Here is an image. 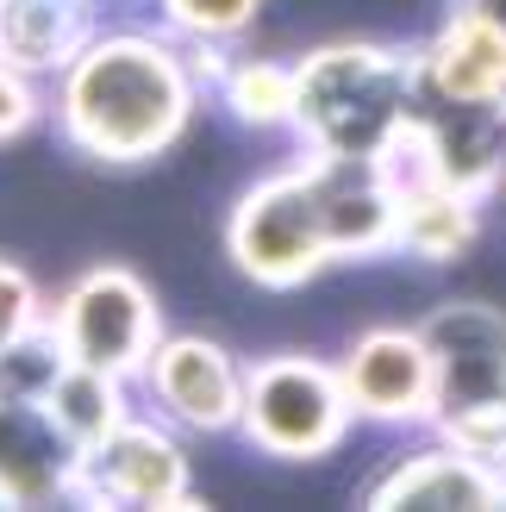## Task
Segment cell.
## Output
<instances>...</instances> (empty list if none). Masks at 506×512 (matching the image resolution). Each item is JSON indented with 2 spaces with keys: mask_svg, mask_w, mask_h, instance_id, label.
<instances>
[{
  "mask_svg": "<svg viewBox=\"0 0 506 512\" xmlns=\"http://www.w3.org/2000/svg\"><path fill=\"white\" fill-rule=\"evenodd\" d=\"M188 63L157 38H100L69 57L63 125L100 163H144L188 125Z\"/></svg>",
  "mask_w": 506,
  "mask_h": 512,
  "instance_id": "6da1fadb",
  "label": "cell"
},
{
  "mask_svg": "<svg viewBox=\"0 0 506 512\" xmlns=\"http://www.w3.org/2000/svg\"><path fill=\"white\" fill-rule=\"evenodd\" d=\"M425 356H432V413L475 456L506 450V319L482 300L438 306L425 319Z\"/></svg>",
  "mask_w": 506,
  "mask_h": 512,
  "instance_id": "7a4b0ae2",
  "label": "cell"
},
{
  "mask_svg": "<svg viewBox=\"0 0 506 512\" xmlns=\"http://www.w3.org/2000/svg\"><path fill=\"white\" fill-rule=\"evenodd\" d=\"M294 119H307L332 157H369L388 125L407 119V69L388 50H319L294 69Z\"/></svg>",
  "mask_w": 506,
  "mask_h": 512,
  "instance_id": "3957f363",
  "label": "cell"
},
{
  "mask_svg": "<svg viewBox=\"0 0 506 512\" xmlns=\"http://www.w3.org/2000/svg\"><path fill=\"white\" fill-rule=\"evenodd\" d=\"M244 438L282 456V463H313L332 456L350 431V400L332 369H319L313 356H263L244 381Z\"/></svg>",
  "mask_w": 506,
  "mask_h": 512,
  "instance_id": "277c9868",
  "label": "cell"
},
{
  "mask_svg": "<svg viewBox=\"0 0 506 512\" xmlns=\"http://www.w3.org/2000/svg\"><path fill=\"white\" fill-rule=\"evenodd\" d=\"M232 256L263 288H300L332 263V232H325L313 169L269 175L263 188L244 194V207L232 219Z\"/></svg>",
  "mask_w": 506,
  "mask_h": 512,
  "instance_id": "5b68a950",
  "label": "cell"
},
{
  "mask_svg": "<svg viewBox=\"0 0 506 512\" xmlns=\"http://www.w3.org/2000/svg\"><path fill=\"white\" fill-rule=\"evenodd\" d=\"M57 344H63L69 363L100 369V375L144 369L150 344H157V306H150V288L132 269H113V263L107 269H88L63 294Z\"/></svg>",
  "mask_w": 506,
  "mask_h": 512,
  "instance_id": "8992f818",
  "label": "cell"
},
{
  "mask_svg": "<svg viewBox=\"0 0 506 512\" xmlns=\"http://www.w3.org/2000/svg\"><path fill=\"white\" fill-rule=\"evenodd\" d=\"M75 475L88 481L94 500H119V506H182L188 500V463L163 431L150 425H113L88 456H75Z\"/></svg>",
  "mask_w": 506,
  "mask_h": 512,
  "instance_id": "52a82bcc",
  "label": "cell"
},
{
  "mask_svg": "<svg viewBox=\"0 0 506 512\" xmlns=\"http://www.w3.org/2000/svg\"><path fill=\"white\" fill-rule=\"evenodd\" d=\"M344 400L369 419H419L432 413V356L419 331H363L344 363Z\"/></svg>",
  "mask_w": 506,
  "mask_h": 512,
  "instance_id": "ba28073f",
  "label": "cell"
},
{
  "mask_svg": "<svg viewBox=\"0 0 506 512\" xmlns=\"http://www.w3.org/2000/svg\"><path fill=\"white\" fill-rule=\"evenodd\" d=\"M150 388H157V400L194 431L238 425V406H244V375L213 338H169L150 356Z\"/></svg>",
  "mask_w": 506,
  "mask_h": 512,
  "instance_id": "9c48e42d",
  "label": "cell"
},
{
  "mask_svg": "<svg viewBox=\"0 0 506 512\" xmlns=\"http://www.w3.org/2000/svg\"><path fill=\"white\" fill-rule=\"evenodd\" d=\"M425 75L432 88L463 113H500L506 107V32L475 7H457L438 38L425 44Z\"/></svg>",
  "mask_w": 506,
  "mask_h": 512,
  "instance_id": "30bf717a",
  "label": "cell"
},
{
  "mask_svg": "<svg viewBox=\"0 0 506 512\" xmlns=\"http://www.w3.org/2000/svg\"><path fill=\"white\" fill-rule=\"evenodd\" d=\"M375 506H500V469L475 450H425L375 481Z\"/></svg>",
  "mask_w": 506,
  "mask_h": 512,
  "instance_id": "8fae6325",
  "label": "cell"
},
{
  "mask_svg": "<svg viewBox=\"0 0 506 512\" xmlns=\"http://www.w3.org/2000/svg\"><path fill=\"white\" fill-rule=\"evenodd\" d=\"M88 44L82 0H0V57L25 69H63Z\"/></svg>",
  "mask_w": 506,
  "mask_h": 512,
  "instance_id": "7c38bea8",
  "label": "cell"
},
{
  "mask_svg": "<svg viewBox=\"0 0 506 512\" xmlns=\"http://www.w3.org/2000/svg\"><path fill=\"white\" fill-rule=\"evenodd\" d=\"M44 413H50V425L63 431V438H75V444H100L107 431L125 419L119 413V375H100V369H82V363H63V375H57V388L44 394Z\"/></svg>",
  "mask_w": 506,
  "mask_h": 512,
  "instance_id": "4fadbf2b",
  "label": "cell"
},
{
  "mask_svg": "<svg viewBox=\"0 0 506 512\" xmlns=\"http://www.w3.org/2000/svg\"><path fill=\"white\" fill-rule=\"evenodd\" d=\"M225 94H232V107L250 125L294 119V69H282V63H263V57L238 63L232 75H225Z\"/></svg>",
  "mask_w": 506,
  "mask_h": 512,
  "instance_id": "5bb4252c",
  "label": "cell"
},
{
  "mask_svg": "<svg viewBox=\"0 0 506 512\" xmlns=\"http://www.w3.org/2000/svg\"><path fill=\"white\" fill-rule=\"evenodd\" d=\"M169 19L188 38H232L238 25L257 19V0H169Z\"/></svg>",
  "mask_w": 506,
  "mask_h": 512,
  "instance_id": "9a60e30c",
  "label": "cell"
},
{
  "mask_svg": "<svg viewBox=\"0 0 506 512\" xmlns=\"http://www.w3.org/2000/svg\"><path fill=\"white\" fill-rule=\"evenodd\" d=\"M32 281H25L13 263H0V338H13V331L32 325Z\"/></svg>",
  "mask_w": 506,
  "mask_h": 512,
  "instance_id": "2e32d148",
  "label": "cell"
},
{
  "mask_svg": "<svg viewBox=\"0 0 506 512\" xmlns=\"http://www.w3.org/2000/svg\"><path fill=\"white\" fill-rule=\"evenodd\" d=\"M32 119V94H25V82H19V69L0 57V138L7 132H19V125Z\"/></svg>",
  "mask_w": 506,
  "mask_h": 512,
  "instance_id": "e0dca14e",
  "label": "cell"
},
{
  "mask_svg": "<svg viewBox=\"0 0 506 512\" xmlns=\"http://www.w3.org/2000/svg\"><path fill=\"white\" fill-rule=\"evenodd\" d=\"M463 7H475V13H482V19H494L500 32H506V0H463Z\"/></svg>",
  "mask_w": 506,
  "mask_h": 512,
  "instance_id": "ac0fdd59",
  "label": "cell"
},
{
  "mask_svg": "<svg viewBox=\"0 0 506 512\" xmlns=\"http://www.w3.org/2000/svg\"><path fill=\"white\" fill-rule=\"evenodd\" d=\"M494 469H500V500H506V450L494 456Z\"/></svg>",
  "mask_w": 506,
  "mask_h": 512,
  "instance_id": "d6986e66",
  "label": "cell"
}]
</instances>
